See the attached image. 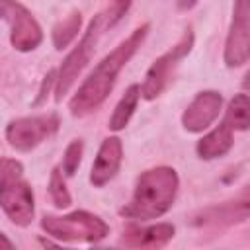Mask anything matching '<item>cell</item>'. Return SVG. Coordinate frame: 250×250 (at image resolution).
I'll return each mask as SVG.
<instances>
[{"label":"cell","instance_id":"2e32d148","mask_svg":"<svg viewBox=\"0 0 250 250\" xmlns=\"http://www.w3.org/2000/svg\"><path fill=\"white\" fill-rule=\"evenodd\" d=\"M80 25H82V14L80 12H70L64 20H61L59 23H55L53 31H51V39L57 51L66 49L80 33Z\"/></svg>","mask_w":250,"mask_h":250},{"label":"cell","instance_id":"9c48e42d","mask_svg":"<svg viewBox=\"0 0 250 250\" xmlns=\"http://www.w3.org/2000/svg\"><path fill=\"white\" fill-rule=\"evenodd\" d=\"M0 207L14 225L18 227L31 225L35 213L31 186L21 176L0 180Z\"/></svg>","mask_w":250,"mask_h":250},{"label":"cell","instance_id":"603a6c76","mask_svg":"<svg viewBox=\"0 0 250 250\" xmlns=\"http://www.w3.org/2000/svg\"><path fill=\"white\" fill-rule=\"evenodd\" d=\"M197 2H199V0H176V8H178L180 12H188V10H191Z\"/></svg>","mask_w":250,"mask_h":250},{"label":"cell","instance_id":"ffe728a7","mask_svg":"<svg viewBox=\"0 0 250 250\" xmlns=\"http://www.w3.org/2000/svg\"><path fill=\"white\" fill-rule=\"evenodd\" d=\"M131 4H133V0H111L109 8H107L105 14H104V23H105V27L117 25V23L123 20V16L129 12Z\"/></svg>","mask_w":250,"mask_h":250},{"label":"cell","instance_id":"7c38bea8","mask_svg":"<svg viewBox=\"0 0 250 250\" xmlns=\"http://www.w3.org/2000/svg\"><path fill=\"white\" fill-rule=\"evenodd\" d=\"M248 213H250V201L246 195H242L240 199L201 209L199 213L193 215L191 225H195V227H229V225L246 221Z\"/></svg>","mask_w":250,"mask_h":250},{"label":"cell","instance_id":"52a82bcc","mask_svg":"<svg viewBox=\"0 0 250 250\" xmlns=\"http://www.w3.org/2000/svg\"><path fill=\"white\" fill-rule=\"evenodd\" d=\"M59 129V117L55 113L18 117L6 125V141L18 152H29L55 135Z\"/></svg>","mask_w":250,"mask_h":250},{"label":"cell","instance_id":"d6986e66","mask_svg":"<svg viewBox=\"0 0 250 250\" xmlns=\"http://www.w3.org/2000/svg\"><path fill=\"white\" fill-rule=\"evenodd\" d=\"M82 154H84V143L80 139H74L68 143V146L64 148V156H62V174L64 176H74L80 162H82Z\"/></svg>","mask_w":250,"mask_h":250},{"label":"cell","instance_id":"9a60e30c","mask_svg":"<svg viewBox=\"0 0 250 250\" xmlns=\"http://www.w3.org/2000/svg\"><path fill=\"white\" fill-rule=\"evenodd\" d=\"M139 100H141V86H139V84H131V86L125 90V94L121 96V100L117 102V105H115V109H113V113H111V117H109L107 127H109L111 131H121V129H125L127 123L131 121L135 109H137Z\"/></svg>","mask_w":250,"mask_h":250},{"label":"cell","instance_id":"d4e9b609","mask_svg":"<svg viewBox=\"0 0 250 250\" xmlns=\"http://www.w3.org/2000/svg\"><path fill=\"white\" fill-rule=\"evenodd\" d=\"M39 242H41L43 246H55V242H51V240H45V238H39Z\"/></svg>","mask_w":250,"mask_h":250},{"label":"cell","instance_id":"277c9868","mask_svg":"<svg viewBox=\"0 0 250 250\" xmlns=\"http://www.w3.org/2000/svg\"><path fill=\"white\" fill-rule=\"evenodd\" d=\"M102 23H104V14H96L90 20V23H88L82 39L78 41V45L64 57L62 64L59 66L57 80H55V100L57 102H61L62 96L68 94V90L76 82V78L82 72V68L90 62V59H92V55L96 51L100 33H102Z\"/></svg>","mask_w":250,"mask_h":250},{"label":"cell","instance_id":"44dd1931","mask_svg":"<svg viewBox=\"0 0 250 250\" xmlns=\"http://www.w3.org/2000/svg\"><path fill=\"white\" fill-rule=\"evenodd\" d=\"M23 176V164L16 158L0 156V180L4 178H18Z\"/></svg>","mask_w":250,"mask_h":250},{"label":"cell","instance_id":"e0dca14e","mask_svg":"<svg viewBox=\"0 0 250 250\" xmlns=\"http://www.w3.org/2000/svg\"><path fill=\"white\" fill-rule=\"evenodd\" d=\"M223 119L234 131H246L250 127V100H248V94H244V92L236 94L229 102Z\"/></svg>","mask_w":250,"mask_h":250},{"label":"cell","instance_id":"30bf717a","mask_svg":"<svg viewBox=\"0 0 250 250\" xmlns=\"http://www.w3.org/2000/svg\"><path fill=\"white\" fill-rule=\"evenodd\" d=\"M221 109H223V96L217 90H203L184 109L182 125L188 133H201L219 117Z\"/></svg>","mask_w":250,"mask_h":250},{"label":"cell","instance_id":"3957f363","mask_svg":"<svg viewBox=\"0 0 250 250\" xmlns=\"http://www.w3.org/2000/svg\"><path fill=\"white\" fill-rule=\"evenodd\" d=\"M41 229L59 242H100L109 234L107 223L88 211H72L68 215H43Z\"/></svg>","mask_w":250,"mask_h":250},{"label":"cell","instance_id":"ac0fdd59","mask_svg":"<svg viewBox=\"0 0 250 250\" xmlns=\"http://www.w3.org/2000/svg\"><path fill=\"white\" fill-rule=\"evenodd\" d=\"M49 195L55 203V207L59 209H64L72 203V197H70V191L66 189V184H64V178H62V172L61 168H53L51 172V178H49Z\"/></svg>","mask_w":250,"mask_h":250},{"label":"cell","instance_id":"cb8c5ba5","mask_svg":"<svg viewBox=\"0 0 250 250\" xmlns=\"http://www.w3.org/2000/svg\"><path fill=\"white\" fill-rule=\"evenodd\" d=\"M2 248H8V250H10V248H16V244H14L4 232H0V250H2Z\"/></svg>","mask_w":250,"mask_h":250},{"label":"cell","instance_id":"8992f818","mask_svg":"<svg viewBox=\"0 0 250 250\" xmlns=\"http://www.w3.org/2000/svg\"><path fill=\"white\" fill-rule=\"evenodd\" d=\"M0 18L10 25V43L16 51L29 53L41 45V25L23 4L18 0H0Z\"/></svg>","mask_w":250,"mask_h":250},{"label":"cell","instance_id":"6da1fadb","mask_svg":"<svg viewBox=\"0 0 250 250\" xmlns=\"http://www.w3.org/2000/svg\"><path fill=\"white\" fill-rule=\"evenodd\" d=\"M148 29H150L148 23H143L141 27H137L127 39H123L109 55H105L94 66V70L84 78V82L78 86L74 96L68 100V109L74 117H84L96 111L105 102V98L109 96L117 80V74L131 61V57L139 51Z\"/></svg>","mask_w":250,"mask_h":250},{"label":"cell","instance_id":"8fae6325","mask_svg":"<svg viewBox=\"0 0 250 250\" xmlns=\"http://www.w3.org/2000/svg\"><path fill=\"white\" fill-rule=\"evenodd\" d=\"M123 162V143L119 137H107L102 141L98 154L94 158L92 170H90V184L94 188H104L107 182H111Z\"/></svg>","mask_w":250,"mask_h":250},{"label":"cell","instance_id":"ba28073f","mask_svg":"<svg viewBox=\"0 0 250 250\" xmlns=\"http://www.w3.org/2000/svg\"><path fill=\"white\" fill-rule=\"evenodd\" d=\"M250 57V0H234L232 20L225 41V64L236 68L248 62Z\"/></svg>","mask_w":250,"mask_h":250},{"label":"cell","instance_id":"7402d4cb","mask_svg":"<svg viewBox=\"0 0 250 250\" xmlns=\"http://www.w3.org/2000/svg\"><path fill=\"white\" fill-rule=\"evenodd\" d=\"M55 80H57V70L55 68H51L45 76H43V82H41V88H39V92H37V98L33 100V107H37V105H41V104H45L47 102V96H49V92H51V88L55 86Z\"/></svg>","mask_w":250,"mask_h":250},{"label":"cell","instance_id":"4fadbf2b","mask_svg":"<svg viewBox=\"0 0 250 250\" xmlns=\"http://www.w3.org/2000/svg\"><path fill=\"white\" fill-rule=\"evenodd\" d=\"M174 232L176 229L170 223H156L150 227L131 225L123 230L119 244L127 248H160L174 238Z\"/></svg>","mask_w":250,"mask_h":250},{"label":"cell","instance_id":"5bb4252c","mask_svg":"<svg viewBox=\"0 0 250 250\" xmlns=\"http://www.w3.org/2000/svg\"><path fill=\"white\" fill-rule=\"evenodd\" d=\"M234 143V129L223 119L215 129H211L207 135H203L197 141L195 152L201 160H213L219 156H225Z\"/></svg>","mask_w":250,"mask_h":250},{"label":"cell","instance_id":"5b68a950","mask_svg":"<svg viewBox=\"0 0 250 250\" xmlns=\"http://www.w3.org/2000/svg\"><path fill=\"white\" fill-rule=\"evenodd\" d=\"M191 47H193V31H191V27H188L184 31V35L180 37V41L170 51L160 55L148 66V70L145 74V80L141 84V96L145 100H156L166 90V86L170 84L180 61L189 55Z\"/></svg>","mask_w":250,"mask_h":250},{"label":"cell","instance_id":"7a4b0ae2","mask_svg":"<svg viewBox=\"0 0 250 250\" xmlns=\"http://www.w3.org/2000/svg\"><path fill=\"white\" fill-rule=\"evenodd\" d=\"M180 188L178 172L170 166H154L145 170L135 184L129 203L119 209V215L133 221L158 219L170 211Z\"/></svg>","mask_w":250,"mask_h":250}]
</instances>
